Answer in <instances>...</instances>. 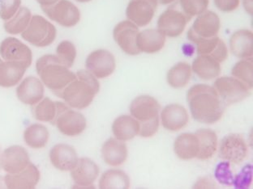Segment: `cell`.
Here are the masks:
<instances>
[{"label":"cell","instance_id":"obj_9","mask_svg":"<svg viewBox=\"0 0 253 189\" xmlns=\"http://www.w3.org/2000/svg\"><path fill=\"white\" fill-rule=\"evenodd\" d=\"M42 9L48 18L63 27H74L81 20L79 8L69 0H59L49 7H42Z\"/></svg>","mask_w":253,"mask_h":189},{"label":"cell","instance_id":"obj_12","mask_svg":"<svg viewBox=\"0 0 253 189\" xmlns=\"http://www.w3.org/2000/svg\"><path fill=\"white\" fill-rule=\"evenodd\" d=\"M86 69L97 79L111 76L116 70V58L106 50H94L85 61Z\"/></svg>","mask_w":253,"mask_h":189},{"label":"cell","instance_id":"obj_17","mask_svg":"<svg viewBox=\"0 0 253 189\" xmlns=\"http://www.w3.org/2000/svg\"><path fill=\"white\" fill-rule=\"evenodd\" d=\"M1 163L2 169L5 172L18 173L30 164V156L24 147L12 146L2 151Z\"/></svg>","mask_w":253,"mask_h":189},{"label":"cell","instance_id":"obj_36","mask_svg":"<svg viewBox=\"0 0 253 189\" xmlns=\"http://www.w3.org/2000/svg\"><path fill=\"white\" fill-rule=\"evenodd\" d=\"M231 74L235 79L246 84L252 90L253 88V59H241L235 63L231 70Z\"/></svg>","mask_w":253,"mask_h":189},{"label":"cell","instance_id":"obj_42","mask_svg":"<svg viewBox=\"0 0 253 189\" xmlns=\"http://www.w3.org/2000/svg\"><path fill=\"white\" fill-rule=\"evenodd\" d=\"M215 7L222 12H231L237 9L240 0H213Z\"/></svg>","mask_w":253,"mask_h":189},{"label":"cell","instance_id":"obj_49","mask_svg":"<svg viewBox=\"0 0 253 189\" xmlns=\"http://www.w3.org/2000/svg\"><path fill=\"white\" fill-rule=\"evenodd\" d=\"M2 59H0V63H1V62H2Z\"/></svg>","mask_w":253,"mask_h":189},{"label":"cell","instance_id":"obj_26","mask_svg":"<svg viewBox=\"0 0 253 189\" xmlns=\"http://www.w3.org/2000/svg\"><path fill=\"white\" fill-rule=\"evenodd\" d=\"M192 71L202 80H212L221 74V65L211 57L198 55L192 62Z\"/></svg>","mask_w":253,"mask_h":189},{"label":"cell","instance_id":"obj_14","mask_svg":"<svg viewBox=\"0 0 253 189\" xmlns=\"http://www.w3.org/2000/svg\"><path fill=\"white\" fill-rule=\"evenodd\" d=\"M158 4V0H130L126 9V18L137 27H145L154 18Z\"/></svg>","mask_w":253,"mask_h":189},{"label":"cell","instance_id":"obj_16","mask_svg":"<svg viewBox=\"0 0 253 189\" xmlns=\"http://www.w3.org/2000/svg\"><path fill=\"white\" fill-rule=\"evenodd\" d=\"M98 175L99 167L88 158H79L71 171V176L75 183L74 189H93V184Z\"/></svg>","mask_w":253,"mask_h":189},{"label":"cell","instance_id":"obj_11","mask_svg":"<svg viewBox=\"0 0 253 189\" xmlns=\"http://www.w3.org/2000/svg\"><path fill=\"white\" fill-rule=\"evenodd\" d=\"M191 20L176 7H169L159 16L157 24L158 30L166 36L177 37L183 33Z\"/></svg>","mask_w":253,"mask_h":189},{"label":"cell","instance_id":"obj_25","mask_svg":"<svg viewBox=\"0 0 253 189\" xmlns=\"http://www.w3.org/2000/svg\"><path fill=\"white\" fill-rule=\"evenodd\" d=\"M174 151L182 160L197 158L199 152V141L195 133H182L174 141Z\"/></svg>","mask_w":253,"mask_h":189},{"label":"cell","instance_id":"obj_20","mask_svg":"<svg viewBox=\"0 0 253 189\" xmlns=\"http://www.w3.org/2000/svg\"><path fill=\"white\" fill-rule=\"evenodd\" d=\"M188 112L180 104H169L166 106L161 113L162 125L166 129L172 132L184 128L188 125Z\"/></svg>","mask_w":253,"mask_h":189},{"label":"cell","instance_id":"obj_32","mask_svg":"<svg viewBox=\"0 0 253 189\" xmlns=\"http://www.w3.org/2000/svg\"><path fill=\"white\" fill-rule=\"evenodd\" d=\"M101 189H127L130 188V178L121 170L111 169L106 171L100 179Z\"/></svg>","mask_w":253,"mask_h":189},{"label":"cell","instance_id":"obj_37","mask_svg":"<svg viewBox=\"0 0 253 189\" xmlns=\"http://www.w3.org/2000/svg\"><path fill=\"white\" fill-rule=\"evenodd\" d=\"M77 54V48L71 41H62L57 46L55 55L59 59V62L68 68L73 66Z\"/></svg>","mask_w":253,"mask_h":189},{"label":"cell","instance_id":"obj_1","mask_svg":"<svg viewBox=\"0 0 253 189\" xmlns=\"http://www.w3.org/2000/svg\"><path fill=\"white\" fill-rule=\"evenodd\" d=\"M187 102L195 121L212 125L219 122L226 106L215 88L207 84H196L187 93Z\"/></svg>","mask_w":253,"mask_h":189},{"label":"cell","instance_id":"obj_28","mask_svg":"<svg viewBox=\"0 0 253 189\" xmlns=\"http://www.w3.org/2000/svg\"><path fill=\"white\" fill-rule=\"evenodd\" d=\"M197 45L198 55L211 57L218 63H223L228 57L226 44L217 36L204 40Z\"/></svg>","mask_w":253,"mask_h":189},{"label":"cell","instance_id":"obj_45","mask_svg":"<svg viewBox=\"0 0 253 189\" xmlns=\"http://www.w3.org/2000/svg\"><path fill=\"white\" fill-rule=\"evenodd\" d=\"M176 0H158V3L163 5H169L172 2H174Z\"/></svg>","mask_w":253,"mask_h":189},{"label":"cell","instance_id":"obj_13","mask_svg":"<svg viewBox=\"0 0 253 189\" xmlns=\"http://www.w3.org/2000/svg\"><path fill=\"white\" fill-rule=\"evenodd\" d=\"M0 56L3 61L20 63L27 69L33 61L30 47L15 37H7L1 42Z\"/></svg>","mask_w":253,"mask_h":189},{"label":"cell","instance_id":"obj_39","mask_svg":"<svg viewBox=\"0 0 253 189\" xmlns=\"http://www.w3.org/2000/svg\"><path fill=\"white\" fill-rule=\"evenodd\" d=\"M214 176L221 185L233 186L234 175L231 171V162L224 160V162L218 163L215 168Z\"/></svg>","mask_w":253,"mask_h":189},{"label":"cell","instance_id":"obj_40","mask_svg":"<svg viewBox=\"0 0 253 189\" xmlns=\"http://www.w3.org/2000/svg\"><path fill=\"white\" fill-rule=\"evenodd\" d=\"M253 165H246L238 175L234 176L233 186L235 189H247L250 188L253 182Z\"/></svg>","mask_w":253,"mask_h":189},{"label":"cell","instance_id":"obj_8","mask_svg":"<svg viewBox=\"0 0 253 189\" xmlns=\"http://www.w3.org/2000/svg\"><path fill=\"white\" fill-rule=\"evenodd\" d=\"M221 28L219 16L212 11H206L197 16L192 27L188 30V39L197 45L206 39L217 36Z\"/></svg>","mask_w":253,"mask_h":189},{"label":"cell","instance_id":"obj_4","mask_svg":"<svg viewBox=\"0 0 253 189\" xmlns=\"http://www.w3.org/2000/svg\"><path fill=\"white\" fill-rule=\"evenodd\" d=\"M160 109L158 100L149 95H140L132 100L130 113L140 124V137H151L158 132Z\"/></svg>","mask_w":253,"mask_h":189},{"label":"cell","instance_id":"obj_29","mask_svg":"<svg viewBox=\"0 0 253 189\" xmlns=\"http://www.w3.org/2000/svg\"><path fill=\"white\" fill-rule=\"evenodd\" d=\"M27 68L20 63L2 61L0 63V87L12 88L22 80Z\"/></svg>","mask_w":253,"mask_h":189},{"label":"cell","instance_id":"obj_2","mask_svg":"<svg viewBox=\"0 0 253 189\" xmlns=\"http://www.w3.org/2000/svg\"><path fill=\"white\" fill-rule=\"evenodd\" d=\"M100 90L97 78L86 70L77 73V79L58 94L70 108L84 109L90 105Z\"/></svg>","mask_w":253,"mask_h":189},{"label":"cell","instance_id":"obj_41","mask_svg":"<svg viewBox=\"0 0 253 189\" xmlns=\"http://www.w3.org/2000/svg\"><path fill=\"white\" fill-rule=\"evenodd\" d=\"M21 0H0V17L7 21L21 8Z\"/></svg>","mask_w":253,"mask_h":189},{"label":"cell","instance_id":"obj_19","mask_svg":"<svg viewBox=\"0 0 253 189\" xmlns=\"http://www.w3.org/2000/svg\"><path fill=\"white\" fill-rule=\"evenodd\" d=\"M4 183L7 189H31L36 187L40 180V171L30 162L29 166L18 173L5 176Z\"/></svg>","mask_w":253,"mask_h":189},{"label":"cell","instance_id":"obj_33","mask_svg":"<svg viewBox=\"0 0 253 189\" xmlns=\"http://www.w3.org/2000/svg\"><path fill=\"white\" fill-rule=\"evenodd\" d=\"M50 133L47 128L41 124L29 126L24 133V140L33 149H42L47 144Z\"/></svg>","mask_w":253,"mask_h":189},{"label":"cell","instance_id":"obj_5","mask_svg":"<svg viewBox=\"0 0 253 189\" xmlns=\"http://www.w3.org/2000/svg\"><path fill=\"white\" fill-rule=\"evenodd\" d=\"M57 30L50 21L43 16H32L26 30L21 33L23 39L35 47H47L56 38Z\"/></svg>","mask_w":253,"mask_h":189},{"label":"cell","instance_id":"obj_47","mask_svg":"<svg viewBox=\"0 0 253 189\" xmlns=\"http://www.w3.org/2000/svg\"><path fill=\"white\" fill-rule=\"evenodd\" d=\"M76 1L78 2H82V3H84V2H90V1H92V0H76Z\"/></svg>","mask_w":253,"mask_h":189},{"label":"cell","instance_id":"obj_43","mask_svg":"<svg viewBox=\"0 0 253 189\" xmlns=\"http://www.w3.org/2000/svg\"><path fill=\"white\" fill-rule=\"evenodd\" d=\"M243 5L247 13L252 16L253 11V0H243Z\"/></svg>","mask_w":253,"mask_h":189},{"label":"cell","instance_id":"obj_46","mask_svg":"<svg viewBox=\"0 0 253 189\" xmlns=\"http://www.w3.org/2000/svg\"><path fill=\"white\" fill-rule=\"evenodd\" d=\"M6 185H5L4 178L1 177L0 178V189H5Z\"/></svg>","mask_w":253,"mask_h":189},{"label":"cell","instance_id":"obj_23","mask_svg":"<svg viewBox=\"0 0 253 189\" xmlns=\"http://www.w3.org/2000/svg\"><path fill=\"white\" fill-rule=\"evenodd\" d=\"M128 151L125 142L116 138H110L102 147V159L111 167H120L125 163Z\"/></svg>","mask_w":253,"mask_h":189},{"label":"cell","instance_id":"obj_31","mask_svg":"<svg viewBox=\"0 0 253 189\" xmlns=\"http://www.w3.org/2000/svg\"><path fill=\"white\" fill-rule=\"evenodd\" d=\"M192 76V67L187 63H177L173 65L167 75V81L171 88H183L188 85Z\"/></svg>","mask_w":253,"mask_h":189},{"label":"cell","instance_id":"obj_21","mask_svg":"<svg viewBox=\"0 0 253 189\" xmlns=\"http://www.w3.org/2000/svg\"><path fill=\"white\" fill-rule=\"evenodd\" d=\"M50 162L60 171H72L78 161L77 151L69 145L57 144L50 152Z\"/></svg>","mask_w":253,"mask_h":189},{"label":"cell","instance_id":"obj_22","mask_svg":"<svg viewBox=\"0 0 253 189\" xmlns=\"http://www.w3.org/2000/svg\"><path fill=\"white\" fill-rule=\"evenodd\" d=\"M253 34L251 30L235 32L230 38V49L234 56L240 59H253Z\"/></svg>","mask_w":253,"mask_h":189},{"label":"cell","instance_id":"obj_34","mask_svg":"<svg viewBox=\"0 0 253 189\" xmlns=\"http://www.w3.org/2000/svg\"><path fill=\"white\" fill-rule=\"evenodd\" d=\"M32 13L27 7H21L8 21H5L4 30L7 33L18 35L26 30L31 21Z\"/></svg>","mask_w":253,"mask_h":189},{"label":"cell","instance_id":"obj_10","mask_svg":"<svg viewBox=\"0 0 253 189\" xmlns=\"http://www.w3.org/2000/svg\"><path fill=\"white\" fill-rule=\"evenodd\" d=\"M249 154V147L244 137L238 133H231L221 139L218 149L220 158L234 164L244 162Z\"/></svg>","mask_w":253,"mask_h":189},{"label":"cell","instance_id":"obj_48","mask_svg":"<svg viewBox=\"0 0 253 189\" xmlns=\"http://www.w3.org/2000/svg\"><path fill=\"white\" fill-rule=\"evenodd\" d=\"M1 158H2V151H1V147H0V171L2 169V163H1Z\"/></svg>","mask_w":253,"mask_h":189},{"label":"cell","instance_id":"obj_6","mask_svg":"<svg viewBox=\"0 0 253 189\" xmlns=\"http://www.w3.org/2000/svg\"><path fill=\"white\" fill-rule=\"evenodd\" d=\"M54 124L64 135L76 137L85 130V117L77 111L72 110L67 104L57 102V116Z\"/></svg>","mask_w":253,"mask_h":189},{"label":"cell","instance_id":"obj_24","mask_svg":"<svg viewBox=\"0 0 253 189\" xmlns=\"http://www.w3.org/2000/svg\"><path fill=\"white\" fill-rule=\"evenodd\" d=\"M167 36L158 30H145L140 32L136 39V45L140 53L156 54L163 50Z\"/></svg>","mask_w":253,"mask_h":189},{"label":"cell","instance_id":"obj_44","mask_svg":"<svg viewBox=\"0 0 253 189\" xmlns=\"http://www.w3.org/2000/svg\"><path fill=\"white\" fill-rule=\"evenodd\" d=\"M36 1L41 5L42 7H49L59 2V0H36Z\"/></svg>","mask_w":253,"mask_h":189},{"label":"cell","instance_id":"obj_35","mask_svg":"<svg viewBox=\"0 0 253 189\" xmlns=\"http://www.w3.org/2000/svg\"><path fill=\"white\" fill-rule=\"evenodd\" d=\"M34 117L42 122L54 123L57 116V102H54L48 98H43L34 108Z\"/></svg>","mask_w":253,"mask_h":189},{"label":"cell","instance_id":"obj_3","mask_svg":"<svg viewBox=\"0 0 253 189\" xmlns=\"http://www.w3.org/2000/svg\"><path fill=\"white\" fill-rule=\"evenodd\" d=\"M36 70L42 84L57 94L77 79V74L63 65L55 54L41 57L37 61Z\"/></svg>","mask_w":253,"mask_h":189},{"label":"cell","instance_id":"obj_18","mask_svg":"<svg viewBox=\"0 0 253 189\" xmlns=\"http://www.w3.org/2000/svg\"><path fill=\"white\" fill-rule=\"evenodd\" d=\"M44 84L36 77L25 78L16 89V95L23 104L36 105L44 97Z\"/></svg>","mask_w":253,"mask_h":189},{"label":"cell","instance_id":"obj_7","mask_svg":"<svg viewBox=\"0 0 253 189\" xmlns=\"http://www.w3.org/2000/svg\"><path fill=\"white\" fill-rule=\"evenodd\" d=\"M213 88L225 106L241 102L251 94V89L235 77H219L213 84Z\"/></svg>","mask_w":253,"mask_h":189},{"label":"cell","instance_id":"obj_15","mask_svg":"<svg viewBox=\"0 0 253 189\" xmlns=\"http://www.w3.org/2000/svg\"><path fill=\"white\" fill-rule=\"evenodd\" d=\"M139 32V29L133 23L130 21H121L114 29V39L125 54L136 56L140 54L136 45Z\"/></svg>","mask_w":253,"mask_h":189},{"label":"cell","instance_id":"obj_38","mask_svg":"<svg viewBox=\"0 0 253 189\" xmlns=\"http://www.w3.org/2000/svg\"><path fill=\"white\" fill-rule=\"evenodd\" d=\"M181 11L192 19L207 11L210 0H179Z\"/></svg>","mask_w":253,"mask_h":189},{"label":"cell","instance_id":"obj_27","mask_svg":"<svg viewBox=\"0 0 253 189\" xmlns=\"http://www.w3.org/2000/svg\"><path fill=\"white\" fill-rule=\"evenodd\" d=\"M140 124L133 117L120 116L115 120L112 125V132L116 139L126 142L139 134Z\"/></svg>","mask_w":253,"mask_h":189},{"label":"cell","instance_id":"obj_30","mask_svg":"<svg viewBox=\"0 0 253 189\" xmlns=\"http://www.w3.org/2000/svg\"><path fill=\"white\" fill-rule=\"evenodd\" d=\"M195 134L199 141V152L197 158L200 160L210 159L217 151V134L210 128L198 129Z\"/></svg>","mask_w":253,"mask_h":189}]
</instances>
